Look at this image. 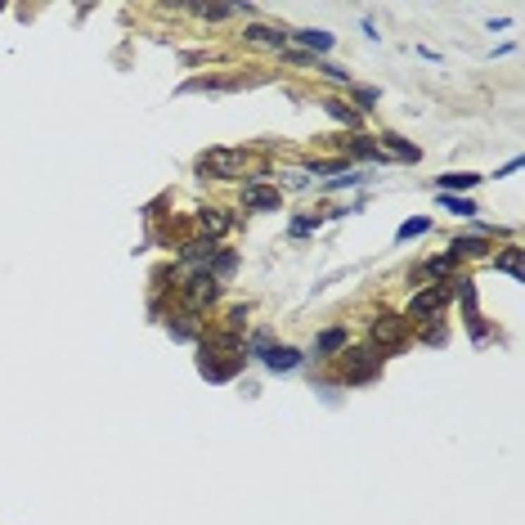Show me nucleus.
<instances>
[{
  "mask_svg": "<svg viewBox=\"0 0 525 525\" xmlns=\"http://www.w3.org/2000/svg\"><path fill=\"white\" fill-rule=\"evenodd\" d=\"M346 377L350 382H369V377H377V369H382V355L377 350H346Z\"/></svg>",
  "mask_w": 525,
  "mask_h": 525,
  "instance_id": "nucleus-1",
  "label": "nucleus"
},
{
  "mask_svg": "<svg viewBox=\"0 0 525 525\" xmlns=\"http://www.w3.org/2000/svg\"><path fill=\"white\" fill-rule=\"evenodd\" d=\"M198 166L206 171V175H221V180H229V175H238V171H242V153H225V149H216V153H206Z\"/></svg>",
  "mask_w": 525,
  "mask_h": 525,
  "instance_id": "nucleus-2",
  "label": "nucleus"
},
{
  "mask_svg": "<svg viewBox=\"0 0 525 525\" xmlns=\"http://www.w3.org/2000/svg\"><path fill=\"white\" fill-rule=\"evenodd\" d=\"M373 341L377 346H404V319L400 314H382L373 323Z\"/></svg>",
  "mask_w": 525,
  "mask_h": 525,
  "instance_id": "nucleus-3",
  "label": "nucleus"
},
{
  "mask_svg": "<svg viewBox=\"0 0 525 525\" xmlns=\"http://www.w3.org/2000/svg\"><path fill=\"white\" fill-rule=\"evenodd\" d=\"M449 297H454V288H445V283L431 288V292H418V297H413V314H436Z\"/></svg>",
  "mask_w": 525,
  "mask_h": 525,
  "instance_id": "nucleus-4",
  "label": "nucleus"
},
{
  "mask_svg": "<svg viewBox=\"0 0 525 525\" xmlns=\"http://www.w3.org/2000/svg\"><path fill=\"white\" fill-rule=\"evenodd\" d=\"M189 305H193V310H202V305L206 301H216V278L211 274H198V278H189Z\"/></svg>",
  "mask_w": 525,
  "mask_h": 525,
  "instance_id": "nucleus-5",
  "label": "nucleus"
},
{
  "mask_svg": "<svg viewBox=\"0 0 525 525\" xmlns=\"http://www.w3.org/2000/svg\"><path fill=\"white\" fill-rule=\"evenodd\" d=\"M261 355H265V364H270L274 373H288V369H297V364H301V355L292 346H270V350H261Z\"/></svg>",
  "mask_w": 525,
  "mask_h": 525,
  "instance_id": "nucleus-6",
  "label": "nucleus"
},
{
  "mask_svg": "<svg viewBox=\"0 0 525 525\" xmlns=\"http://www.w3.org/2000/svg\"><path fill=\"white\" fill-rule=\"evenodd\" d=\"M242 202H247V206H256V211H265V206H278V189L247 185V189H242Z\"/></svg>",
  "mask_w": 525,
  "mask_h": 525,
  "instance_id": "nucleus-7",
  "label": "nucleus"
},
{
  "mask_svg": "<svg viewBox=\"0 0 525 525\" xmlns=\"http://www.w3.org/2000/svg\"><path fill=\"white\" fill-rule=\"evenodd\" d=\"M377 149H382V157L386 153H395L400 157V162H418V149H413V144H404V140H400V135H382V144H377Z\"/></svg>",
  "mask_w": 525,
  "mask_h": 525,
  "instance_id": "nucleus-8",
  "label": "nucleus"
},
{
  "mask_svg": "<svg viewBox=\"0 0 525 525\" xmlns=\"http://www.w3.org/2000/svg\"><path fill=\"white\" fill-rule=\"evenodd\" d=\"M229 225H234V221H229L221 206H206V211H202V229H206V234H225Z\"/></svg>",
  "mask_w": 525,
  "mask_h": 525,
  "instance_id": "nucleus-9",
  "label": "nucleus"
},
{
  "mask_svg": "<svg viewBox=\"0 0 525 525\" xmlns=\"http://www.w3.org/2000/svg\"><path fill=\"white\" fill-rule=\"evenodd\" d=\"M346 346V333H341V328H328V333L314 341V355H333V350H341Z\"/></svg>",
  "mask_w": 525,
  "mask_h": 525,
  "instance_id": "nucleus-10",
  "label": "nucleus"
},
{
  "mask_svg": "<svg viewBox=\"0 0 525 525\" xmlns=\"http://www.w3.org/2000/svg\"><path fill=\"white\" fill-rule=\"evenodd\" d=\"M490 247H485V238L481 234H471V238H454V256H485Z\"/></svg>",
  "mask_w": 525,
  "mask_h": 525,
  "instance_id": "nucleus-11",
  "label": "nucleus"
},
{
  "mask_svg": "<svg viewBox=\"0 0 525 525\" xmlns=\"http://www.w3.org/2000/svg\"><path fill=\"white\" fill-rule=\"evenodd\" d=\"M494 270H507L512 278H521V247H507L503 256H494Z\"/></svg>",
  "mask_w": 525,
  "mask_h": 525,
  "instance_id": "nucleus-12",
  "label": "nucleus"
},
{
  "mask_svg": "<svg viewBox=\"0 0 525 525\" xmlns=\"http://www.w3.org/2000/svg\"><path fill=\"white\" fill-rule=\"evenodd\" d=\"M247 41H256V45H283V32H274V27H247Z\"/></svg>",
  "mask_w": 525,
  "mask_h": 525,
  "instance_id": "nucleus-13",
  "label": "nucleus"
},
{
  "mask_svg": "<svg viewBox=\"0 0 525 525\" xmlns=\"http://www.w3.org/2000/svg\"><path fill=\"white\" fill-rule=\"evenodd\" d=\"M297 41L301 45H310V50H333V36H328V32H297Z\"/></svg>",
  "mask_w": 525,
  "mask_h": 525,
  "instance_id": "nucleus-14",
  "label": "nucleus"
},
{
  "mask_svg": "<svg viewBox=\"0 0 525 525\" xmlns=\"http://www.w3.org/2000/svg\"><path fill=\"white\" fill-rule=\"evenodd\" d=\"M476 180H481V175H445V180H440V189H471Z\"/></svg>",
  "mask_w": 525,
  "mask_h": 525,
  "instance_id": "nucleus-15",
  "label": "nucleus"
},
{
  "mask_svg": "<svg viewBox=\"0 0 525 525\" xmlns=\"http://www.w3.org/2000/svg\"><path fill=\"white\" fill-rule=\"evenodd\" d=\"M198 14H202V18H229V14H238V9H234V5H202Z\"/></svg>",
  "mask_w": 525,
  "mask_h": 525,
  "instance_id": "nucleus-16",
  "label": "nucleus"
},
{
  "mask_svg": "<svg viewBox=\"0 0 525 525\" xmlns=\"http://www.w3.org/2000/svg\"><path fill=\"white\" fill-rule=\"evenodd\" d=\"M445 206H449L454 216H471V211H476V202H467V198H445Z\"/></svg>",
  "mask_w": 525,
  "mask_h": 525,
  "instance_id": "nucleus-17",
  "label": "nucleus"
},
{
  "mask_svg": "<svg viewBox=\"0 0 525 525\" xmlns=\"http://www.w3.org/2000/svg\"><path fill=\"white\" fill-rule=\"evenodd\" d=\"M418 234H426V221L418 216V221H409V225H400V238H418Z\"/></svg>",
  "mask_w": 525,
  "mask_h": 525,
  "instance_id": "nucleus-18",
  "label": "nucleus"
},
{
  "mask_svg": "<svg viewBox=\"0 0 525 525\" xmlns=\"http://www.w3.org/2000/svg\"><path fill=\"white\" fill-rule=\"evenodd\" d=\"M328 113H333L337 121H355V113H350L346 104H333V99H328Z\"/></svg>",
  "mask_w": 525,
  "mask_h": 525,
  "instance_id": "nucleus-19",
  "label": "nucleus"
},
{
  "mask_svg": "<svg viewBox=\"0 0 525 525\" xmlns=\"http://www.w3.org/2000/svg\"><path fill=\"white\" fill-rule=\"evenodd\" d=\"M229 270H234V256L221 252V256H216V274H229Z\"/></svg>",
  "mask_w": 525,
  "mask_h": 525,
  "instance_id": "nucleus-20",
  "label": "nucleus"
},
{
  "mask_svg": "<svg viewBox=\"0 0 525 525\" xmlns=\"http://www.w3.org/2000/svg\"><path fill=\"white\" fill-rule=\"evenodd\" d=\"M314 225H319V221H292V234H310Z\"/></svg>",
  "mask_w": 525,
  "mask_h": 525,
  "instance_id": "nucleus-21",
  "label": "nucleus"
}]
</instances>
